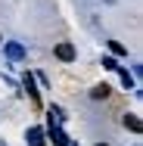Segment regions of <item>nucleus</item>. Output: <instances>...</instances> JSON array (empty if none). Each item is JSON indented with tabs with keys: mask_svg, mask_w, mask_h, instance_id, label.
Segmentation results:
<instances>
[{
	"mask_svg": "<svg viewBox=\"0 0 143 146\" xmlns=\"http://www.w3.org/2000/svg\"><path fill=\"white\" fill-rule=\"evenodd\" d=\"M53 53H56V59H62V62H75V56H78V53H75V47H72L69 40L56 44V50H53Z\"/></svg>",
	"mask_w": 143,
	"mask_h": 146,
	"instance_id": "1",
	"label": "nucleus"
},
{
	"mask_svg": "<svg viewBox=\"0 0 143 146\" xmlns=\"http://www.w3.org/2000/svg\"><path fill=\"white\" fill-rule=\"evenodd\" d=\"M121 121H124V127H128V131H134V134H140V131H143V127H140V118H137V115H131V112L121 118Z\"/></svg>",
	"mask_w": 143,
	"mask_h": 146,
	"instance_id": "2",
	"label": "nucleus"
},
{
	"mask_svg": "<svg viewBox=\"0 0 143 146\" xmlns=\"http://www.w3.org/2000/svg\"><path fill=\"white\" fill-rule=\"evenodd\" d=\"M6 56H13V59H22V56H25V50H22L19 44H6Z\"/></svg>",
	"mask_w": 143,
	"mask_h": 146,
	"instance_id": "3",
	"label": "nucleus"
},
{
	"mask_svg": "<svg viewBox=\"0 0 143 146\" xmlns=\"http://www.w3.org/2000/svg\"><path fill=\"white\" fill-rule=\"evenodd\" d=\"M115 72H118V75H121V84H124V87H128V90L134 87V78H131V75H128V68H121V65H118V68H115Z\"/></svg>",
	"mask_w": 143,
	"mask_h": 146,
	"instance_id": "4",
	"label": "nucleus"
},
{
	"mask_svg": "<svg viewBox=\"0 0 143 146\" xmlns=\"http://www.w3.org/2000/svg\"><path fill=\"white\" fill-rule=\"evenodd\" d=\"M90 96H93V100H106V96H109V87H106V84H100V87L90 90Z\"/></svg>",
	"mask_w": 143,
	"mask_h": 146,
	"instance_id": "5",
	"label": "nucleus"
},
{
	"mask_svg": "<svg viewBox=\"0 0 143 146\" xmlns=\"http://www.w3.org/2000/svg\"><path fill=\"white\" fill-rule=\"evenodd\" d=\"M109 47H112V53H115V56H128V50H124L118 40H109Z\"/></svg>",
	"mask_w": 143,
	"mask_h": 146,
	"instance_id": "6",
	"label": "nucleus"
},
{
	"mask_svg": "<svg viewBox=\"0 0 143 146\" xmlns=\"http://www.w3.org/2000/svg\"><path fill=\"white\" fill-rule=\"evenodd\" d=\"M28 140H31V146H44V140H41V131H37V127L28 134Z\"/></svg>",
	"mask_w": 143,
	"mask_h": 146,
	"instance_id": "7",
	"label": "nucleus"
},
{
	"mask_svg": "<svg viewBox=\"0 0 143 146\" xmlns=\"http://www.w3.org/2000/svg\"><path fill=\"white\" fill-rule=\"evenodd\" d=\"M103 68H112V72H115V68H118V62H115L112 56H106V59H103Z\"/></svg>",
	"mask_w": 143,
	"mask_h": 146,
	"instance_id": "8",
	"label": "nucleus"
},
{
	"mask_svg": "<svg viewBox=\"0 0 143 146\" xmlns=\"http://www.w3.org/2000/svg\"><path fill=\"white\" fill-rule=\"evenodd\" d=\"M25 87H28L31 96H37V90H34V81H31V75H25Z\"/></svg>",
	"mask_w": 143,
	"mask_h": 146,
	"instance_id": "9",
	"label": "nucleus"
},
{
	"mask_svg": "<svg viewBox=\"0 0 143 146\" xmlns=\"http://www.w3.org/2000/svg\"><path fill=\"white\" fill-rule=\"evenodd\" d=\"M96 146H106V143H96Z\"/></svg>",
	"mask_w": 143,
	"mask_h": 146,
	"instance_id": "10",
	"label": "nucleus"
},
{
	"mask_svg": "<svg viewBox=\"0 0 143 146\" xmlns=\"http://www.w3.org/2000/svg\"><path fill=\"white\" fill-rule=\"evenodd\" d=\"M0 44H3V37H0Z\"/></svg>",
	"mask_w": 143,
	"mask_h": 146,
	"instance_id": "11",
	"label": "nucleus"
}]
</instances>
